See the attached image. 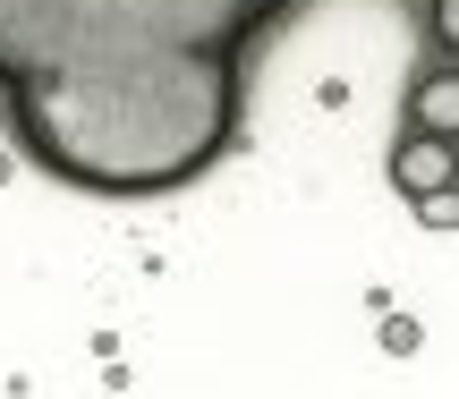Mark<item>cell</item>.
I'll return each instance as SVG.
<instances>
[{"instance_id": "1", "label": "cell", "mask_w": 459, "mask_h": 399, "mask_svg": "<svg viewBox=\"0 0 459 399\" xmlns=\"http://www.w3.org/2000/svg\"><path fill=\"white\" fill-rule=\"evenodd\" d=\"M298 0H0V111L102 204L179 196L238 145V60Z\"/></svg>"}, {"instance_id": "2", "label": "cell", "mask_w": 459, "mask_h": 399, "mask_svg": "<svg viewBox=\"0 0 459 399\" xmlns=\"http://www.w3.org/2000/svg\"><path fill=\"white\" fill-rule=\"evenodd\" d=\"M392 179L409 187L417 204H426V196H451V136H409V145L392 153Z\"/></svg>"}, {"instance_id": "3", "label": "cell", "mask_w": 459, "mask_h": 399, "mask_svg": "<svg viewBox=\"0 0 459 399\" xmlns=\"http://www.w3.org/2000/svg\"><path fill=\"white\" fill-rule=\"evenodd\" d=\"M409 136H459V68H426V85H417L409 102Z\"/></svg>"}, {"instance_id": "4", "label": "cell", "mask_w": 459, "mask_h": 399, "mask_svg": "<svg viewBox=\"0 0 459 399\" xmlns=\"http://www.w3.org/2000/svg\"><path fill=\"white\" fill-rule=\"evenodd\" d=\"M383 349H392V357H409V349H417V323H400V315H392V323H383Z\"/></svg>"}]
</instances>
